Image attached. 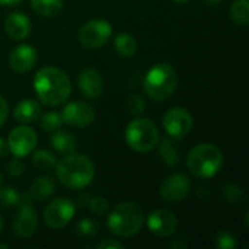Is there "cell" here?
Instances as JSON below:
<instances>
[{
    "label": "cell",
    "instance_id": "6da1fadb",
    "mask_svg": "<svg viewBox=\"0 0 249 249\" xmlns=\"http://www.w3.org/2000/svg\"><path fill=\"white\" fill-rule=\"evenodd\" d=\"M34 89L41 104L47 107H58L70 98L71 82L67 73L61 69L47 66L36 71L34 77Z\"/></svg>",
    "mask_w": 249,
    "mask_h": 249
},
{
    "label": "cell",
    "instance_id": "7a4b0ae2",
    "mask_svg": "<svg viewBox=\"0 0 249 249\" xmlns=\"http://www.w3.org/2000/svg\"><path fill=\"white\" fill-rule=\"evenodd\" d=\"M55 175L60 184L69 190H82L88 187L95 177L93 162L79 153H69L55 165Z\"/></svg>",
    "mask_w": 249,
    "mask_h": 249
},
{
    "label": "cell",
    "instance_id": "3957f363",
    "mask_svg": "<svg viewBox=\"0 0 249 249\" xmlns=\"http://www.w3.org/2000/svg\"><path fill=\"white\" fill-rule=\"evenodd\" d=\"M107 225L114 236L123 239L133 238L144 225V212L134 201L120 203L109 212Z\"/></svg>",
    "mask_w": 249,
    "mask_h": 249
},
{
    "label": "cell",
    "instance_id": "277c9868",
    "mask_svg": "<svg viewBox=\"0 0 249 249\" xmlns=\"http://www.w3.org/2000/svg\"><path fill=\"white\" fill-rule=\"evenodd\" d=\"M223 152L213 143H201L191 149L187 156V168L200 178H212L222 169Z\"/></svg>",
    "mask_w": 249,
    "mask_h": 249
},
{
    "label": "cell",
    "instance_id": "5b68a950",
    "mask_svg": "<svg viewBox=\"0 0 249 249\" xmlns=\"http://www.w3.org/2000/svg\"><path fill=\"white\" fill-rule=\"evenodd\" d=\"M146 95L153 101H166L178 85V74L168 63H158L149 69L143 80Z\"/></svg>",
    "mask_w": 249,
    "mask_h": 249
},
{
    "label": "cell",
    "instance_id": "8992f818",
    "mask_svg": "<svg viewBox=\"0 0 249 249\" xmlns=\"http://www.w3.org/2000/svg\"><path fill=\"white\" fill-rule=\"evenodd\" d=\"M125 142L131 150L147 153L156 147L159 142V130L149 118L133 120L125 128Z\"/></svg>",
    "mask_w": 249,
    "mask_h": 249
},
{
    "label": "cell",
    "instance_id": "52a82bcc",
    "mask_svg": "<svg viewBox=\"0 0 249 249\" xmlns=\"http://www.w3.org/2000/svg\"><path fill=\"white\" fill-rule=\"evenodd\" d=\"M112 34V26L105 19H92L83 23L77 32V39L88 50L101 48L108 42Z\"/></svg>",
    "mask_w": 249,
    "mask_h": 249
},
{
    "label": "cell",
    "instance_id": "ba28073f",
    "mask_svg": "<svg viewBox=\"0 0 249 249\" xmlns=\"http://www.w3.org/2000/svg\"><path fill=\"white\" fill-rule=\"evenodd\" d=\"M76 206L70 198L58 197L47 204L44 209V223L50 229H61L70 223L74 216Z\"/></svg>",
    "mask_w": 249,
    "mask_h": 249
},
{
    "label": "cell",
    "instance_id": "9c48e42d",
    "mask_svg": "<svg viewBox=\"0 0 249 249\" xmlns=\"http://www.w3.org/2000/svg\"><path fill=\"white\" fill-rule=\"evenodd\" d=\"M162 124L169 137L182 139L193 130L194 118L188 109L182 107H172L163 114Z\"/></svg>",
    "mask_w": 249,
    "mask_h": 249
},
{
    "label": "cell",
    "instance_id": "30bf717a",
    "mask_svg": "<svg viewBox=\"0 0 249 249\" xmlns=\"http://www.w3.org/2000/svg\"><path fill=\"white\" fill-rule=\"evenodd\" d=\"M38 136L34 128L26 124L15 127L7 136V149L15 158H25L36 147Z\"/></svg>",
    "mask_w": 249,
    "mask_h": 249
},
{
    "label": "cell",
    "instance_id": "8fae6325",
    "mask_svg": "<svg viewBox=\"0 0 249 249\" xmlns=\"http://www.w3.org/2000/svg\"><path fill=\"white\" fill-rule=\"evenodd\" d=\"M190 191H191V179L188 175L182 172H175L166 177L160 184V190H159L160 197L171 204H177L184 198H187Z\"/></svg>",
    "mask_w": 249,
    "mask_h": 249
},
{
    "label": "cell",
    "instance_id": "7c38bea8",
    "mask_svg": "<svg viewBox=\"0 0 249 249\" xmlns=\"http://www.w3.org/2000/svg\"><path fill=\"white\" fill-rule=\"evenodd\" d=\"M95 117L96 114H95L93 107L82 101H74V102L67 104L61 112L63 124L77 127V128L90 125L95 121Z\"/></svg>",
    "mask_w": 249,
    "mask_h": 249
},
{
    "label": "cell",
    "instance_id": "4fadbf2b",
    "mask_svg": "<svg viewBox=\"0 0 249 249\" xmlns=\"http://www.w3.org/2000/svg\"><path fill=\"white\" fill-rule=\"evenodd\" d=\"M146 223H147L149 231L159 238L171 236L178 229L177 216L172 212L165 210V209H156L150 212L146 219Z\"/></svg>",
    "mask_w": 249,
    "mask_h": 249
},
{
    "label": "cell",
    "instance_id": "5bb4252c",
    "mask_svg": "<svg viewBox=\"0 0 249 249\" xmlns=\"http://www.w3.org/2000/svg\"><path fill=\"white\" fill-rule=\"evenodd\" d=\"M38 228V216L31 204L19 206V213L12 222V231L19 239L31 238Z\"/></svg>",
    "mask_w": 249,
    "mask_h": 249
},
{
    "label": "cell",
    "instance_id": "9a60e30c",
    "mask_svg": "<svg viewBox=\"0 0 249 249\" xmlns=\"http://www.w3.org/2000/svg\"><path fill=\"white\" fill-rule=\"evenodd\" d=\"M77 86L88 99H98L104 90V79L93 67H85L77 76Z\"/></svg>",
    "mask_w": 249,
    "mask_h": 249
},
{
    "label": "cell",
    "instance_id": "2e32d148",
    "mask_svg": "<svg viewBox=\"0 0 249 249\" xmlns=\"http://www.w3.org/2000/svg\"><path fill=\"white\" fill-rule=\"evenodd\" d=\"M36 60H38L36 50L29 44H22L15 50H12L9 55V66L15 73L23 74L28 73L35 66Z\"/></svg>",
    "mask_w": 249,
    "mask_h": 249
},
{
    "label": "cell",
    "instance_id": "e0dca14e",
    "mask_svg": "<svg viewBox=\"0 0 249 249\" xmlns=\"http://www.w3.org/2000/svg\"><path fill=\"white\" fill-rule=\"evenodd\" d=\"M31 19L22 12L10 13L4 20V31L15 41L25 39L31 34Z\"/></svg>",
    "mask_w": 249,
    "mask_h": 249
},
{
    "label": "cell",
    "instance_id": "ac0fdd59",
    "mask_svg": "<svg viewBox=\"0 0 249 249\" xmlns=\"http://www.w3.org/2000/svg\"><path fill=\"white\" fill-rule=\"evenodd\" d=\"M39 115H41V105L35 99H23L13 109V117L20 124L34 123L39 118Z\"/></svg>",
    "mask_w": 249,
    "mask_h": 249
},
{
    "label": "cell",
    "instance_id": "d6986e66",
    "mask_svg": "<svg viewBox=\"0 0 249 249\" xmlns=\"http://www.w3.org/2000/svg\"><path fill=\"white\" fill-rule=\"evenodd\" d=\"M50 143L57 152L64 153V155L73 153L77 149V137L71 134L70 131H64L60 128L51 133Z\"/></svg>",
    "mask_w": 249,
    "mask_h": 249
},
{
    "label": "cell",
    "instance_id": "ffe728a7",
    "mask_svg": "<svg viewBox=\"0 0 249 249\" xmlns=\"http://www.w3.org/2000/svg\"><path fill=\"white\" fill-rule=\"evenodd\" d=\"M54 193H55V181L48 175L35 178L29 188L31 198L38 200V201H44V200L50 198Z\"/></svg>",
    "mask_w": 249,
    "mask_h": 249
},
{
    "label": "cell",
    "instance_id": "44dd1931",
    "mask_svg": "<svg viewBox=\"0 0 249 249\" xmlns=\"http://www.w3.org/2000/svg\"><path fill=\"white\" fill-rule=\"evenodd\" d=\"M158 152L160 159L169 165V166H177L181 160V152L177 147L175 142L172 140V137H165L162 140L158 142Z\"/></svg>",
    "mask_w": 249,
    "mask_h": 249
},
{
    "label": "cell",
    "instance_id": "7402d4cb",
    "mask_svg": "<svg viewBox=\"0 0 249 249\" xmlns=\"http://www.w3.org/2000/svg\"><path fill=\"white\" fill-rule=\"evenodd\" d=\"M31 7L42 18H54L63 10L64 0H31Z\"/></svg>",
    "mask_w": 249,
    "mask_h": 249
},
{
    "label": "cell",
    "instance_id": "603a6c76",
    "mask_svg": "<svg viewBox=\"0 0 249 249\" xmlns=\"http://www.w3.org/2000/svg\"><path fill=\"white\" fill-rule=\"evenodd\" d=\"M114 48L118 55L121 57H131L137 51V41L133 35L123 32L118 34L114 39Z\"/></svg>",
    "mask_w": 249,
    "mask_h": 249
},
{
    "label": "cell",
    "instance_id": "cb8c5ba5",
    "mask_svg": "<svg viewBox=\"0 0 249 249\" xmlns=\"http://www.w3.org/2000/svg\"><path fill=\"white\" fill-rule=\"evenodd\" d=\"M57 158L47 149H39L32 155V165L39 171H53L57 165Z\"/></svg>",
    "mask_w": 249,
    "mask_h": 249
},
{
    "label": "cell",
    "instance_id": "d4e9b609",
    "mask_svg": "<svg viewBox=\"0 0 249 249\" xmlns=\"http://www.w3.org/2000/svg\"><path fill=\"white\" fill-rule=\"evenodd\" d=\"M231 19L239 25V26H247L249 22V1L248 0H235L231 4L229 10Z\"/></svg>",
    "mask_w": 249,
    "mask_h": 249
},
{
    "label": "cell",
    "instance_id": "484cf974",
    "mask_svg": "<svg viewBox=\"0 0 249 249\" xmlns=\"http://www.w3.org/2000/svg\"><path fill=\"white\" fill-rule=\"evenodd\" d=\"M74 233L79 239L82 241H89L92 238H95L99 233V223L92 220V219H82L76 228H74Z\"/></svg>",
    "mask_w": 249,
    "mask_h": 249
},
{
    "label": "cell",
    "instance_id": "4316f807",
    "mask_svg": "<svg viewBox=\"0 0 249 249\" xmlns=\"http://www.w3.org/2000/svg\"><path fill=\"white\" fill-rule=\"evenodd\" d=\"M39 125L44 131H48V133L58 130L63 125L61 114L51 111V112H45L44 115H39Z\"/></svg>",
    "mask_w": 249,
    "mask_h": 249
},
{
    "label": "cell",
    "instance_id": "83f0119b",
    "mask_svg": "<svg viewBox=\"0 0 249 249\" xmlns=\"http://www.w3.org/2000/svg\"><path fill=\"white\" fill-rule=\"evenodd\" d=\"M19 196L20 193H18L15 188L0 184V207L10 209L13 206H18Z\"/></svg>",
    "mask_w": 249,
    "mask_h": 249
},
{
    "label": "cell",
    "instance_id": "f1b7e54d",
    "mask_svg": "<svg viewBox=\"0 0 249 249\" xmlns=\"http://www.w3.org/2000/svg\"><path fill=\"white\" fill-rule=\"evenodd\" d=\"M223 196H225L226 201L232 206H239L241 203L245 201V193L236 184H228L223 188Z\"/></svg>",
    "mask_w": 249,
    "mask_h": 249
},
{
    "label": "cell",
    "instance_id": "f546056e",
    "mask_svg": "<svg viewBox=\"0 0 249 249\" xmlns=\"http://www.w3.org/2000/svg\"><path fill=\"white\" fill-rule=\"evenodd\" d=\"M216 247L220 249H233L238 245V241L235 238V235L229 231H220L216 235Z\"/></svg>",
    "mask_w": 249,
    "mask_h": 249
},
{
    "label": "cell",
    "instance_id": "4dcf8cb0",
    "mask_svg": "<svg viewBox=\"0 0 249 249\" xmlns=\"http://www.w3.org/2000/svg\"><path fill=\"white\" fill-rule=\"evenodd\" d=\"M88 207L96 216H105L109 212V201L105 197H93L89 200Z\"/></svg>",
    "mask_w": 249,
    "mask_h": 249
},
{
    "label": "cell",
    "instance_id": "1f68e13d",
    "mask_svg": "<svg viewBox=\"0 0 249 249\" xmlns=\"http://www.w3.org/2000/svg\"><path fill=\"white\" fill-rule=\"evenodd\" d=\"M23 171H25V166H23V163L19 160V158H15V159L10 160L9 165H7V174H9L12 178H19V177L23 174Z\"/></svg>",
    "mask_w": 249,
    "mask_h": 249
},
{
    "label": "cell",
    "instance_id": "d6a6232c",
    "mask_svg": "<svg viewBox=\"0 0 249 249\" xmlns=\"http://www.w3.org/2000/svg\"><path fill=\"white\" fill-rule=\"evenodd\" d=\"M144 108H146V102L142 99V96L134 95V96L130 98V101H128V109H130L131 114H136V115H137V114H140Z\"/></svg>",
    "mask_w": 249,
    "mask_h": 249
},
{
    "label": "cell",
    "instance_id": "836d02e7",
    "mask_svg": "<svg viewBox=\"0 0 249 249\" xmlns=\"http://www.w3.org/2000/svg\"><path fill=\"white\" fill-rule=\"evenodd\" d=\"M96 248H99V249H123L124 248V244H123L121 241L115 239V238H111V239H104V241H101V242L96 245Z\"/></svg>",
    "mask_w": 249,
    "mask_h": 249
},
{
    "label": "cell",
    "instance_id": "e575fe53",
    "mask_svg": "<svg viewBox=\"0 0 249 249\" xmlns=\"http://www.w3.org/2000/svg\"><path fill=\"white\" fill-rule=\"evenodd\" d=\"M7 114H9V105L7 101L0 95V128L3 127V124L7 120Z\"/></svg>",
    "mask_w": 249,
    "mask_h": 249
},
{
    "label": "cell",
    "instance_id": "d590c367",
    "mask_svg": "<svg viewBox=\"0 0 249 249\" xmlns=\"http://www.w3.org/2000/svg\"><path fill=\"white\" fill-rule=\"evenodd\" d=\"M7 150H9V149H7V143L0 137V158L4 156V155L7 153Z\"/></svg>",
    "mask_w": 249,
    "mask_h": 249
},
{
    "label": "cell",
    "instance_id": "8d00e7d4",
    "mask_svg": "<svg viewBox=\"0 0 249 249\" xmlns=\"http://www.w3.org/2000/svg\"><path fill=\"white\" fill-rule=\"evenodd\" d=\"M22 0H0V4L3 6H15L18 3H20Z\"/></svg>",
    "mask_w": 249,
    "mask_h": 249
},
{
    "label": "cell",
    "instance_id": "74e56055",
    "mask_svg": "<svg viewBox=\"0 0 249 249\" xmlns=\"http://www.w3.org/2000/svg\"><path fill=\"white\" fill-rule=\"evenodd\" d=\"M207 6H219L223 0H203Z\"/></svg>",
    "mask_w": 249,
    "mask_h": 249
},
{
    "label": "cell",
    "instance_id": "f35d334b",
    "mask_svg": "<svg viewBox=\"0 0 249 249\" xmlns=\"http://www.w3.org/2000/svg\"><path fill=\"white\" fill-rule=\"evenodd\" d=\"M3 226H4V222H3V217H1V214H0V233H1V231H3Z\"/></svg>",
    "mask_w": 249,
    "mask_h": 249
},
{
    "label": "cell",
    "instance_id": "ab89813d",
    "mask_svg": "<svg viewBox=\"0 0 249 249\" xmlns=\"http://www.w3.org/2000/svg\"><path fill=\"white\" fill-rule=\"evenodd\" d=\"M172 1H175V3H181V4H182V3H188L190 0H172Z\"/></svg>",
    "mask_w": 249,
    "mask_h": 249
},
{
    "label": "cell",
    "instance_id": "60d3db41",
    "mask_svg": "<svg viewBox=\"0 0 249 249\" xmlns=\"http://www.w3.org/2000/svg\"><path fill=\"white\" fill-rule=\"evenodd\" d=\"M7 248V245L4 244V242H0V249H6Z\"/></svg>",
    "mask_w": 249,
    "mask_h": 249
},
{
    "label": "cell",
    "instance_id": "b9f144b4",
    "mask_svg": "<svg viewBox=\"0 0 249 249\" xmlns=\"http://www.w3.org/2000/svg\"><path fill=\"white\" fill-rule=\"evenodd\" d=\"M0 184H1V175H0Z\"/></svg>",
    "mask_w": 249,
    "mask_h": 249
}]
</instances>
